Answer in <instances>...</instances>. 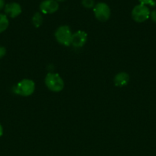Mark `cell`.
<instances>
[{
    "mask_svg": "<svg viewBox=\"0 0 156 156\" xmlns=\"http://www.w3.org/2000/svg\"><path fill=\"white\" fill-rule=\"evenodd\" d=\"M44 82L47 88L53 92H60L64 89V80L57 73H47L45 76Z\"/></svg>",
    "mask_w": 156,
    "mask_h": 156,
    "instance_id": "cell-1",
    "label": "cell"
},
{
    "mask_svg": "<svg viewBox=\"0 0 156 156\" xmlns=\"http://www.w3.org/2000/svg\"><path fill=\"white\" fill-rule=\"evenodd\" d=\"M35 89V84L31 79H23L20 81L14 88V92L23 97L32 95Z\"/></svg>",
    "mask_w": 156,
    "mask_h": 156,
    "instance_id": "cell-2",
    "label": "cell"
},
{
    "mask_svg": "<svg viewBox=\"0 0 156 156\" xmlns=\"http://www.w3.org/2000/svg\"><path fill=\"white\" fill-rule=\"evenodd\" d=\"M72 32L70 27L67 25H63L58 27L55 31V38L59 44L68 47L71 45Z\"/></svg>",
    "mask_w": 156,
    "mask_h": 156,
    "instance_id": "cell-3",
    "label": "cell"
},
{
    "mask_svg": "<svg viewBox=\"0 0 156 156\" xmlns=\"http://www.w3.org/2000/svg\"><path fill=\"white\" fill-rule=\"evenodd\" d=\"M150 12L149 9L145 5H137L132 11V18L138 23L144 22L150 17Z\"/></svg>",
    "mask_w": 156,
    "mask_h": 156,
    "instance_id": "cell-4",
    "label": "cell"
},
{
    "mask_svg": "<svg viewBox=\"0 0 156 156\" xmlns=\"http://www.w3.org/2000/svg\"><path fill=\"white\" fill-rule=\"evenodd\" d=\"M93 13L95 17L99 21H106L110 17V9L105 2H99L93 7Z\"/></svg>",
    "mask_w": 156,
    "mask_h": 156,
    "instance_id": "cell-5",
    "label": "cell"
},
{
    "mask_svg": "<svg viewBox=\"0 0 156 156\" xmlns=\"http://www.w3.org/2000/svg\"><path fill=\"white\" fill-rule=\"evenodd\" d=\"M59 9V3L56 0H44L40 4V10L43 14H53Z\"/></svg>",
    "mask_w": 156,
    "mask_h": 156,
    "instance_id": "cell-6",
    "label": "cell"
},
{
    "mask_svg": "<svg viewBox=\"0 0 156 156\" xmlns=\"http://www.w3.org/2000/svg\"><path fill=\"white\" fill-rule=\"evenodd\" d=\"M5 13L6 16H9L12 18L18 17L21 13V7L18 3L10 2L6 5L4 8Z\"/></svg>",
    "mask_w": 156,
    "mask_h": 156,
    "instance_id": "cell-7",
    "label": "cell"
},
{
    "mask_svg": "<svg viewBox=\"0 0 156 156\" xmlns=\"http://www.w3.org/2000/svg\"><path fill=\"white\" fill-rule=\"evenodd\" d=\"M87 41V34L83 30H78L72 34L71 44L75 47H82Z\"/></svg>",
    "mask_w": 156,
    "mask_h": 156,
    "instance_id": "cell-8",
    "label": "cell"
},
{
    "mask_svg": "<svg viewBox=\"0 0 156 156\" xmlns=\"http://www.w3.org/2000/svg\"><path fill=\"white\" fill-rule=\"evenodd\" d=\"M129 76L126 73H119L114 78V83L117 87H124L128 83Z\"/></svg>",
    "mask_w": 156,
    "mask_h": 156,
    "instance_id": "cell-9",
    "label": "cell"
},
{
    "mask_svg": "<svg viewBox=\"0 0 156 156\" xmlns=\"http://www.w3.org/2000/svg\"><path fill=\"white\" fill-rule=\"evenodd\" d=\"M9 24L8 17L4 14L0 13V34L4 32L8 28Z\"/></svg>",
    "mask_w": 156,
    "mask_h": 156,
    "instance_id": "cell-10",
    "label": "cell"
},
{
    "mask_svg": "<svg viewBox=\"0 0 156 156\" xmlns=\"http://www.w3.org/2000/svg\"><path fill=\"white\" fill-rule=\"evenodd\" d=\"M32 24H33L34 27H39L42 24L43 22V17L40 12H36L34 14L33 17H32Z\"/></svg>",
    "mask_w": 156,
    "mask_h": 156,
    "instance_id": "cell-11",
    "label": "cell"
},
{
    "mask_svg": "<svg viewBox=\"0 0 156 156\" xmlns=\"http://www.w3.org/2000/svg\"><path fill=\"white\" fill-rule=\"evenodd\" d=\"M82 5L86 9H92L95 6L94 0H82Z\"/></svg>",
    "mask_w": 156,
    "mask_h": 156,
    "instance_id": "cell-12",
    "label": "cell"
},
{
    "mask_svg": "<svg viewBox=\"0 0 156 156\" xmlns=\"http://www.w3.org/2000/svg\"><path fill=\"white\" fill-rule=\"evenodd\" d=\"M139 2H140V4L142 5H151L153 6V5H154V0H139Z\"/></svg>",
    "mask_w": 156,
    "mask_h": 156,
    "instance_id": "cell-13",
    "label": "cell"
},
{
    "mask_svg": "<svg viewBox=\"0 0 156 156\" xmlns=\"http://www.w3.org/2000/svg\"><path fill=\"white\" fill-rule=\"evenodd\" d=\"M150 18L152 20V21L156 23V9H154V10L151 11L150 12Z\"/></svg>",
    "mask_w": 156,
    "mask_h": 156,
    "instance_id": "cell-14",
    "label": "cell"
},
{
    "mask_svg": "<svg viewBox=\"0 0 156 156\" xmlns=\"http://www.w3.org/2000/svg\"><path fill=\"white\" fill-rule=\"evenodd\" d=\"M6 54V50L4 47H2L0 46V59H2V57H4Z\"/></svg>",
    "mask_w": 156,
    "mask_h": 156,
    "instance_id": "cell-15",
    "label": "cell"
},
{
    "mask_svg": "<svg viewBox=\"0 0 156 156\" xmlns=\"http://www.w3.org/2000/svg\"><path fill=\"white\" fill-rule=\"evenodd\" d=\"M6 6V3H5V0H0V11L2 10Z\"/></svg>",
    "mask_w": 156,
    "mask_h": 156,
    "instance_id": "cell-16",
    "label": "cell"
},
{
    "mask_svg": "<svg viewBox=\"0 0 156 156\" xmlns=\"http://www.w3.org/2000/svg\"><path fill=\"white\" fill-rule=\"evenodd\" d=\"M2 135H3V128H2V126L0 124V137H1Z\"/></svg>",
    "mask_w": 156,
    "mask_h": 156,
    "instance_id": "cell-17",
    "label": "cell"
},
{
    "mask_svg": "<svg viewBox=\"0 0 156 156\" xmlns=\"http://www.w3.org/2000/svg\"><path fill=\"white\" fill-rule=\"evenodd\" d=\"M57 2H64V1H65V0H56Z\"/></svg>",
    "mask_w": 156,
    "mask_h": 156,
    "instance_id": "cell-18",
    "label": "cell"
}]
</instances>
